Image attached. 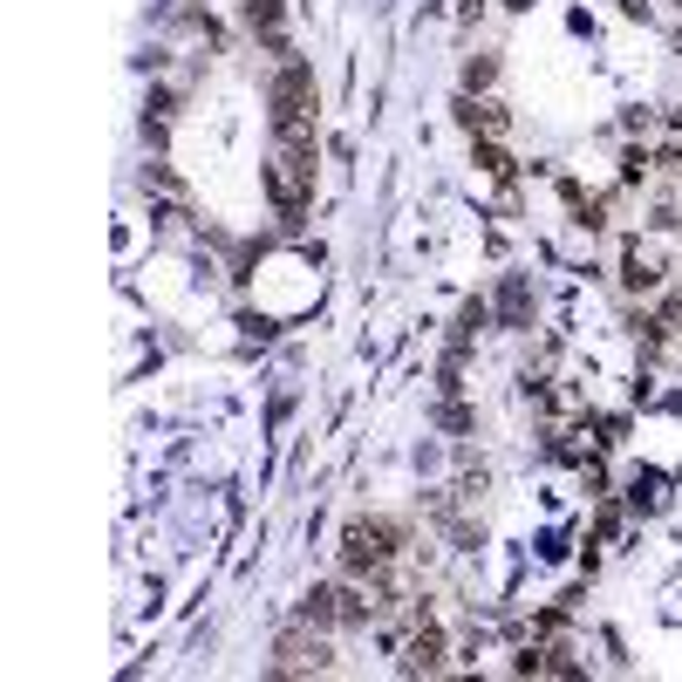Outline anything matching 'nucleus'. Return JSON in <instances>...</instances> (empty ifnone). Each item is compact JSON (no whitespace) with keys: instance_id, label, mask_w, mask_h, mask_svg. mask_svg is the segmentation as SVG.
Returning a JSON list of instances; mask_svg holds the SVG:
<instances>
[{"instance_id":"5","label":"nucleus","mask_w":682,"mask_h":682,"mask_svg":"<svg viewBox=\"0 0 682 682\" xmlns=\"http://www.w3.org/2000/svg\"><path fill=\"white\" fill-rule=\"evenodd\" d=\"M458 110H464V131H471V137H498V131H505V110H498V103H471V96H464Z\"/></svg>"},{"instance_id":"7","label":"nucleus","mask_w":682,"mask_h":682,"mask_svg":"<svg viewBox=\"0 0 682 682\" xmlns=\"http://www.w3.org/2000/svg\"><path fill=\"white\" fill-rule=\"evenodd\" d=\"M492 75H498L492 55H471V62H464V89H492Z\"/></svg>"},{"instance_id":"1","label":"nucleus","mask_w":682,"mask_h":682,"mask_svg":"<svg viewBox=\"0 0 682 682\" xmlns=\"http://www.w3.org/2000/svg\"><path fill=\"white\" fill-rule=\"evenodd\" d=\"M266 103H273V137H281V144H314V69L300 55L281 62Z\"/></svg>"},{"instance_id":"8","label":"nucleus","mask_w":682,"mask_h":682,"mask_svg":"<svg viewBox=\"0 0 682 682\" xmlns=\"http://www.w3.org/2000/svg\"><path fill=\"white\" fill-rule=\"evenodd\" d=\"M662 314H669V321H682V294H669V300H662Z\"/></svg>"},{"instance_id":"3","label":"nucleus","mask_w":682,"mask_h":682,"mask_svg":"<svg viewBox=\"0 0 682 682\" xmlns=\"http://www.w3.org/2000/svg\"><path fill=\"white\" fill-rule=\"evenodd\" d=\"M266 669L273 675H327V669H335V648L321 642L314 621H300V628H287V635L273 642V662Z\"/></svg>"},{"instance_id":"4","label":"nucleus","mask_w":682,"mask_h":682,"mask_svg":"<svg viewBox=\"0 0 682 682\" xmlns=\"http://www.w3.org/2000/svg\"><path fill=\"white\" fill-rule=\"evenodd\" d=\"M246 28L260 35L266 48H281V55H287V41H281V0H246Z\"/></svg>"},{"instance_id":"9","label":"nucleus","mask_w":682,"mask_h":682,"mask_svg":"<svg viewBox=\"0 0 682 682\" xmlns=\"http://www.w3.org/2000/svg\"><path fill=\"white\" fill-rule=\"evenodd\" d=\"M675 55H682V28H675Z\"/></svg>"},{"instance_id":"10","label":"nucleus","mask_w":682,"mask_h":682,"mask_svg":"<svg viewBox=\"0 0 682 682\" xmlns=\"http://www.w3.org/2000/svg\"><path fill=\"white\" fill-rule=\"evenodd\" d=\"M675 8H682V0H675Z\"/></svg>"},{"instance_id":"2","label":"nucleus","mask_w":682,"mask_h":682,"mask_svg":"<svg viewBox=\"0 0 682 682\" xmlns=\"http://www.w3.org/2000/svg\"><path fill=\"white\" fill-rule=\"evenodd\" d=\"M402 546H410L402 519H356L342 533V567L356 573V580H375V573H389L402 560Z\"/></svg>"},{"instance_id":"6","label":"nucleus","mask_w":682,"mask_h":682,"mask_svg":"<svg viewBox=\"0 0 682 682\" xmlns=\"http://www.w3.org/2000/svg\"><path fill=\"white\" fill-rule=\"evenodd\" d=\"M478 171H492V178H512V158H505V150L485 137V144H478Z\"/></svg>"}]
</instances>
